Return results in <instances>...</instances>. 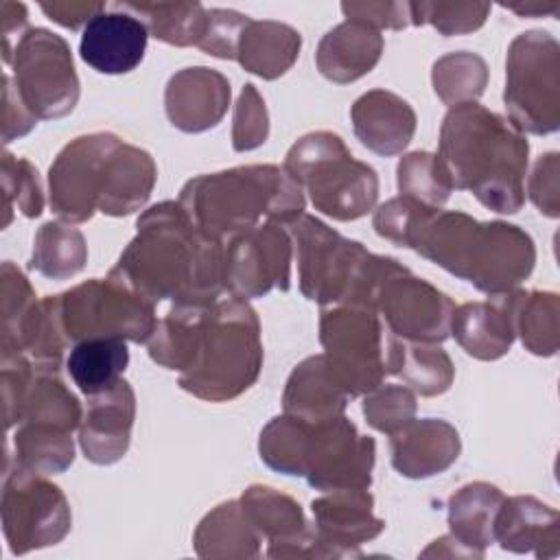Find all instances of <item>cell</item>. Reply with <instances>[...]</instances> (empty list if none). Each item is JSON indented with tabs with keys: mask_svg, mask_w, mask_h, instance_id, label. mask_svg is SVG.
I'll list each match as a JSON object with an SVG mask.
<instances>
[{
	"mask_svg": "<svg viewBox=\"0 0 560 560\" xmlns=\"http://www.w3.org/2000/svg\"><path fill=\"white\" fill-rule=\"evenodd\" d=\"M149 354L179 372V385L203 400H232L262 365L260 324L241 298L212 304H175L155 326Z\"/></svg>",
	"mask_w": 560,
	"mask_h": 560,
	"instance_id": "6da1fadb",
	"label": "cell"
},
{
	"mask_svg": "<svg viewBox=\"0 0 560 560\" xmlns=\"http://www.w3.org/2000/svg\"><path fill=\"white\" fill-rule=\"evenodd\" d=\"M109 276L153 304H212L223 289V243L208 238L179 201H164L138 219V234Z\"/></svg>",
	"mask_w": 560,
	"mask_h": 560,
	"instance_id": "7a4b0ae2",
	"label": "cell"
},
{
	"mask_svg": "<svg viewBox=\"0 0 560 560\" xmlns=\"http://www.w3.org/2000/svg\"><path fill=\"white\" fill-rule=\"evenodd\" d=\"M529 144L512 120L483 109L475 101L455 105L440 133V162L453 188L470 190L497 212L523 206V177Z\"/></svg>",
	"mask_w": 560,
	"mask_h": 560,
	"instance_id": "3957f363",
	"label": "cell"
},
{
	"mask_svg": "<svg viewBox=\"0 0 560 560\" xmlns=\"http://www.w3.org/2000/svg\"><path fill=\"white\" fill-rule=\"evenodd\" d=\"M409 247L490 295L514 291L536 258L529 234L516 225L440 210L427 217Z\"/></svg>",
	"mask_w": 560,
	"mask_h": 560,
	"instance_id": "277c9868",
	"label": "cell"
},
{
	"mask_svg": "<svg viewBox=\"0 0 560 560\" xmlns=\"http://www.w3.org/2000/svg\"><path fill=\"white\" fill-rule=\"evenodd\" d=\"M258 448L267 466L306 477L317 490L368 488L372 481L374 440L359 435L343 416L315 422L284 413L262 429Z\"/></svg>",
	"mask_w": 560,
	"mask_h": 560,
	"instance_id": "5b68a950",
	"label": "cell"
},
{
	"mask_svg": "<svg viewBox=\"0 0 560 560\" xmlns=\"http://www.w3.org/2000/svg\"><path fill=\"white\" fill-rule=\"evenodd\" d=\"M190 221L219 243L269 221L289 223L304 212L302 188L273 164L241 166L190 179L179 195Z\"/></svg>",
	"mask_w": 560,
	"mask_h": 560,
	"instance_id": "8992f818",
	"label": "cell"
},
{
	"mask_svg": "<svg viewBox=\"0 0 560 560\" xmlns=\"http://www.w3.org/2000/svg\"><path fill=\"white\" fill-rule=\"evenodd\" d=\"M287 228L298 247L302 293L322 306H372L378 282L398 262L387 256L370 254L361 243L343 238L326 223L304 212L289 221Z\"/></svg>",
	"mask_w": 560,
	"mask_h": 560,
	"instance_id": "52a82bcc",
	"label": "cell"
},
{
	"mask_svg": "<svg viewBox=\"0 0 560 560\" xmlns=\"http://www.w3.org/2000/svg\"><path fill=\"white\" fill-rule=\"evenodd\" d=\"M319 341L330 378L352 398L396 374L402 341L365 304H335L322 313Z\"/></svg>",
	"mask_w": 560,
	"mask_h": 560,
	"instance_id": "ba28073f",
	"label": "cell"
},
{
	"mask_svg": "<svg viewBox=\"0 0 560 560\" xmlns=\"http://www.w3.org/2000/svg\"><path fill=\"white\" fill-rule=\"evenodd\" d=\"M284 171L308 190L313 206L332 219H359L376 203V171L354 160L337 133L317 131L300 138L287 153Z\"/></svg>",
	"mask_w": 560,
	"mask_h": 560,
	"instance_id": "9c48e42d",
	"label": "cell"
},
{
	"mask_svg": "<svg viewBox=\"0 0 560 560\" xmlns=\"http://www.w3.org/2000/svg\"><path fill=\"white\" fill-rule=\"evenodd\" d=\"M66 341L114 337L147 341L155 332L153 302L114 276L88 280L72 291L55 295Z\"/></svg>",
	"mask_w": 560,
	"mask_h": 560,
	"instance_id": "30bf717a",
	"label": "cell"
},
{
	"mask_svg": "<svg viewBox=\"0 0 560 560\" xmlns=\"http://www.w3.org/2000/svg\"><path fill=\"white\" fill-rule=\"evenodd\" d=\"M558 44L540 31L518 35L508 55L505 105L512 125L532 133L558 129Z\"/></svg>",
	"mask_w": 560,
	"mask_h": 560,
	"instance_id": "8fae6325",
	"label": "cell"
},
{
	"mask_svg": "<svg viewBox=\"0 0 560 560\" xmlns=\"http://www.w3.org/2000/svg\"><path fill=\"white\" fill-rule=\"evenodd\" d=\"M13 52L15 88L37 118H59L74 109L79 79L70 48L59 35L31 28L20 37Z\"/></svg>",
	"mask_w": 560,
	"mask_h": 560,
	"instance_id": "7c38bea8",
	"label": "cell"
},
{
	"mask_svg": "<svg viewBox=\"0 0 560 560\" xmlns=\"http://www.w3.org/2000/svg\"><path fill=\"white\" fill-rule=\"evenodd\" d=\"M70 521L68 501L55 483L18 464L15 470L4 466L2 529L11 553L57 545L68 534Z\"/></svg>",
	"mask_w": 560,
	"mask_h": 560,
	"instance_id": "4fadbf2b",
	"label": "cell"
},
{
	"mask_svg": "<svg viewBox=\"0 0 560 560\" xmlns=\"http://www.w3.org/2000/svg\"><path fill=\"white\" fill-rule=\"evenodd\" d=\"M122 140L114 133L74 138L50 166V208L66 221H88L101 206L107 164Z\"/></svg>",
	"mask_w": 560,
	"mask_h": 560,
	"instance_id": "5bb4252c",
	"label": "cell"
},
{
	"mask_svg": "<svg viewBox=\"0 0 560 560\" xmlns=\"http://www.w3.org/2000/svg\"><path fill=\"white\" fill-rule=\"evenodd\" d=\"M374 311L385 317L396 337L420 343H438L448 337L455 304L448 295L429 282L413 278L409 269L396 262L378 282Z\"/></svg>",
	"mask_w": 560,
	"mask_h": 560,
	"instance_id": "9a60e30c",
	"label": "cell"
},
{
	"mask_svg": "<svg viewBox=\"0 0 560 560\" xmlns=\"http://www.w3.org/2000/svg\"><path fill=\"white\" fill-rule=\"evenodd\" d=\"M223 245V287L234 298H258L273 287L289 289L291 241L280 223L256 225Z\"/></svg>",
	"mask_w": 560,
	"mask_h": 560,
	"instance_id": "2e32d148",
	"label": "cell"
},
{
	"mask_svg": "<svg viewBox=\"0 0 560 560\" xmlns=\"http://www.w3.org/2000/svg\"><path fill=\"white\" fill-rule=\"evenodd\" d=\"M241 505L258 534L267 538L269 558L337 556L308 529L302 508L291 497L267 486H252L243 492Z\"/></svg>",
	"mask_w": 560,
	"mask_h": 560,
	"instance_id": "e0dca14e",
	"label": "cell"
},
{
	"mask_svg": "<svg viewBox=\"0 0 560 560\" xmlns=\"http://www.w3.org/2000/svg\"><path fill=\"white\" fill-rule=\"evenodd\" d=\"M116 11L94 15L81 35V59L103 74L131 72L144 57L149 31L140 18L114 4Z\"/></svg>",
	"mask_w": 560,
	"mask_h": 560,
	"instance_id": "ac0fdd59",
	"label": "cell"
},
{
	"mask_svg": "<svg viewBox=\"0 0 560 560\" xmlns=\"http://www.w3.org/2000/svg\"><path fill=\"white\" fill-rule=\"evenodd\" d=\"M88 413L81 420L79 442L94 464L118 462L129 446L136 413L133 389L118 378L112 387L88 396Z\"/></svg>",
	"mask_w": 560,
	"mask_h": 560,
	"instance_id": "d6986e66",
	"label": "cell"
},
{
	"mask_svg": "<svg viewBox=\"0 0 560 560\" xmlns=\"http://www.w3.org/2000/svg\"><path fill=\"white\" fill-rule=\"evenodd\" d=\"M173 127L197 133L214 127L230 105V81L212 68H186L171 77L164 94Z\"/></svg>",
	"mask_w": 560,
	"mask_h": 560,
	"instance_id": "ffe728a7",
	"label": "cell"
},
{
	"mask_svg": "<svg viewBox=\"0 0 560 560\" xmlns=\"http://www.w3.org/2000/svg\"><path fill=\"white\" fill-rule=\"evenodd\" d=\"M315 534L337 556H359L354 547L376 538L385 523L372 514V494L365 488L332 490L313 501Z\"/></svg>",
	"mask_w": 560,
	"mask_h": 560,
	"instance_id": "44dd1931",
	"label": "cell"
},
{
	"mask_svg": "<svg viewBox=\"0 0 560 560\" xmlns=\"http://www.w3.org/2000/svg\"><path fill=\"white\" fill-rule=\"evenodd\" d=\"M457 455L459 435L444 420H411L392 433V464L405 477L422 479L442 472Z\"/></svg>",
	"mask_w": 560,
	"mask_h": 560,
	"instance_id": "7402d4cb",
	"label": "cell"
},
{
	"mask_svg": "<svg viewBox=\"0 0 560 560\" xmlns=\"http://www.w3.org/2000/svg\"><path fill=\"white\" fill-rule=\"evenodd\" d=\"M516 291L492 295V302H468L455 308L451 330L459 346L477 359L503 357L514 339Z\"/></svg>",
	"mask_w": 560,
	"mask_h": 560,
	"instance_id": "603a6c76",
	"label": "cell"
},
{
	"mask_svg": "<svg viewBox=\"0 0 560 560\" xmlns=\"http://www.w3.org/2000/svg\"><path fill=\"white\" fill-rule=\"evenodd\" d=\"M350 116L361 144L378 155L400 153L416 131L411 105L385 90H372L357 98Z\"/></svg>",
	"mask_w": 560,
	"mask_h": 560,
	"instance_id": "cb8c5ba5",
	"label": "cell"
},
{
	"mask_svg": "<svg viewBox=\"0 0 560 560\" xmlns=\"http://www.w3.org/2000/svg\"><path fill=\"white\" fill-rule=\"evenodd\" d=\"M492 536L514 553L534 551L538 558L558 553V512L534 497L503 499Z\"/></svg>",
	"mask_w": 560,
	"mask_h": 560,
	"instance_id": "d4e9b609",
	"label": "cell"
},
{
	"mask_svg": "<svg viewBox=\"0 0 560 560\" xmlns=\"http://www.w3.org/2000/svg\"><path fill=\"white\" fill-rule=\"evenodd\" d=\"M383 52V37L376 28L346 20L324 35L315 61L319 72L335 83H350L370 72Z\"/></svg>",
	"mask_w": 560,
	"mask_h": 560,
	"instance_id": "484cf974",
	"label": "cell"
},
{
	"mask_svg": "<svg viewBox=\"0 0 560 560\" xmlns=\"http://www.w3.org/2000/svg\"><path fill=\"white\" fill-rule=\"evenodd\" d=\"M348 394L330 378L324 354L304 359L291 372L284 389V413L304 420H330L343 416Z\"/></svg>",
	"mask_w": 560,
	"mask_h": 560,
	"instance_id": "4316f807",
	"label": "cell"
},
{
	"mask_svg": "<svg viewBox=\"0 0 560 560\" xmlns=\"http://www.w3.org/2000/svg\"><path fill=\"white\" fill-rule=\"evenodd\" d=\"M153 184V158L138 147L120 142L107 164V182L98 210L112 217L129 214L149 199Z\"/></svg>",
	"mask_w": 560,
	"mask_h": 560,
	"instance_id": "83f0119b",
	"label": "cell"
},
{
	"mask_svg": "<svg viewBox=\"0 0 560 560\" xmlns=\"http://www.w3.org/2000/svg\"><path fill=\"white\" fill-rule=\"evenodd\" d=\"M262 536L245 514L241 501L217 505L195 532V549L201 558H254Z\"/></svg>",
	"mask_w": 560,
	"mask_h": 560,
	"instance_id": "f1b7e54d",
	"label": "cell"
},
{
	"mask_svg": "<svg viewBox=\"0 0 560 560\" xmlns=\"http://www.w3.org/2000/svg\"><path fill=\"white\" fill-rule=\"evenodd\" d=\"M300 44V33L287 24L249 20L238 39L236 59L245 70L262 79H276L293 66Z\"/></svg>",
	"mask_w": 560,
	"mask_h": 560,
	"instance_id": "f546056e",
	"label": "cell"
},
{
	"mask_svg": "<svg viewBox=\"0 0 560 560\" xmlns=\"http://www.w3.org/2000/svg\"><path fill=\"white\" fill-rule=\"evenodd\" d=\"M503 499V492L486 481L468 483L448 499L451 534L479 558L483 556V549L494 540V516Z\"/></svg>",
	"mask_w": 560,
	"mask_h": 560,
	"instance_id": "4dcf8cb0",
	"label": "cell"
},
{
	"mask_svg": "<svg viewBox=\"0 0 560 560\" xmlns=\"http://www.w3.org/2000/svg\"><path fill=\"white\" fill-rule=\"evenodd\" d=\"M129 363L125 339L92 337L77 341L66 359V368L74 385L85 394H98L112 387Z\"/></svg>",
	"mask_w": 560,
	"mask_h": 560,
	"instance_id": "1f68e13d",
	"label": "cell"
},
{
	"mask_svg": "<svg viewBox=\"0 0 560 560\" xmlns=\"http://www.w3.org/2000/svg\"><path fill=\"white\" fill-rule=\"evenodd\" d=\"M13 446L15 464L37 475L63 472L74 459L70 431L48 424L24 422L13 438Z\"/></svg>",
	"mask_w": 560,
	"mask_h": 560,
	"instance_id": "d6a6232c",
	"label": "cell"
},
{
	"mask_svg": "<svg viewBox=\"0 0 560 560\" xmlns=\"http://www.w3.org/2000/svg\"><path fill=\"white\" fill-rule=\"evenodd\" d=\"M120 9L133 13L136 18L144 15V26L147 31L175 46H197L203 28H206V18L208 11L199 2H177V4H144V2H125Z\"/></svg>",
	"mask_w": 560,
	"mask_h": 560,
	"instance_id": "836d02e7",
	"label": "cell"
},
{
	"mask_svg": "<svg viewBox=\"0 0 560 560\" xmlns=\"http://www.w3.org/2000/svg\"><path fill=\"white\" fill-rule=\"evenodd\" d=\"M88 249L83 234L77 228L50 221L35 234L31 267L52 280H63L79 273L85 265Z\"/></svg>",
	"mask_w": 560,
	"mask_h": 560,
	"instance_id": "e575fe53",
	"label": "cell"
},
{
	"mask_svg": "<svg viewBox=\"0 0 560 560\" xmlns=\"http://www.w3.org/2000/svg\"><path fill=\"white\" fill-rule=\"evenodd\" d=\"M22 420L57 427L63 431H72L81 424L79 400L57 378V370L35 368V378L24 402Z\"/></svg>",
	"mask_w": 560,
	"mask_h": 560,
	"instance_id": "d590c367",
	"label": "cell"
},
{
	"mask_svg": "<svg viewBox=\"0 0 560 560\" xmlns=\"http://www.w3.org/2000/svg\"><path fill=\"white\" fill-rule=\"evenodd\" d=\"M514 332L534 354H553L558 348V295L523 293L514 300Z\"/></svg>",
	"mask_w": 560,
	"mask_h": 560,
	"instance_id": "8d00e7d4",
	"label": "cell"
},
{
	"mask_svg": "<svg viewBox=\"0 0 560 560\" xmlns=\"http://www.w3.org/2000/svg\"><path fill=\"white\" fill-rule=\"evenodd\" d=\"M398 190L402 197L440 210L453 190V182L438 155L416 151L398 162Z\"/></svg>",
	"mask_w": 560,
	"mask_h": 560,
	"instance_id": "74e56055",
	"label": "cell"
},
{
	"mask_svg": "<svg viewBox=\"0 0 560 560\" xmlns=\"http://www.w3.org/2000/svg\"><path fill=\"white\" fill-rule=\"evenodd\" d=\"M488 70L481 57L470 52H453L435 61L433 88L446 105L470 103L481 96Z\"/></svg>",
	"mask_w": 560,
	"mask_h": 560,
	"instance_id": "f35d334b",
	"label": "cell"
},
{
	"mask_svg": "<svg viewBox=\"0 0 560 560\" xmlns=\"http://www.w3.org/2000/svg\"><path fill=\"white\" fill-rule=\"evenodd\" d=\"M396 374L402 376V381L416 392H420L422 396H435L451 387L453 363L448 354L433 343H420V346L402 343Z\"/></svg>",
	"mask_w": 560,
	"mask_h": 560,
	"instance_id": "ab89813d",
	"label": "cell"
},
{
	"mask_svg": "<svg viewBox=\"0 0 560 560\" xmlns=\"http://www.w3.org/2000/svg\"><path fill=\"white\" fill-rule=\"evenodd\" d=\"M26 276L11 262L2 265V357L15 354V343L26 315L35 306Z\"/></svg>",
	"mask_w": 560,
	"mask_h": 560,
	"instance_id": "60d3db41",
	"label": "cell"
},
{
	"mask_svg": "<svg viewBox=\"0 0 560 560\" xmlns=\"http://www.w3.org/2000/svg\"><path fill=\"white\" fill-rule=\"evenodd\" d=\"M2 186H4V225L9 223V212L15 206L24 217H39L44 208L37 168L28 160H18L9 151L2 155Z\"/></svg>",
	"mask_w": 560,
	"mask_h": 560,
	"instance_id": "b9f144b4",
	"label": "cell"
},
{
	"mask_svg": "<svg viewBox=\"0 0 560 560\" xmlns=\"http://www.w3.org/2000/svg\"><path fill=\"white\" fill-rule=\"evenodd\" d=\"M363 413L374 429L392 435L413 420L416 398L402 385H378L365 398Z\"/></svg>",
	"mask_w": 560,
	"mask_h": 560,
	"instance_id": "7bdbcfd3",
	"label": "cell"
},
{
	"mask_svg": "<svg viewBox=\"0 0 560 560\" xmlns=\"http://www.w3.org/2000/svg\"><path fill=\"white\" fill-rule=\"evenodd\" d=\"M435 212V208H429L416 199L409 197H394L387 203H383L374 214V230L378 236L400 245L409 247L411 236L416 230L427 221V217Z\"/></svg>",
	"mask_w": 560,
	"mask_h": 560,
	"instance_id": "ee69618b",
	"label": "cell"
},
{
	"mask_svg": "<svg viewBox=\"0 0 560 560\" xmlns=\"http://www.w3.org/2000/svg\"><path fill=\"white\" fill-rule=\"evenodd\" d=\"M490 11L488 4H409L411 22L433 24L442 35H459L475 31L483 24L486 13Z\"/></svg>",
	"mask_w": 560,
	"mask_h": 560,
	"instance_id": "f6af8a7d",
	"label": "cell"
},
{
	"mask_svg": "<svg viewBox=\"0 0 560 560\" xmlns=\"http://www.w3.org/2000/svg\"><path fill=\"white\" fill-rule=\"evenodd\" d=\"M267 109L265 101L258 96L256 88L247 83L238 96L234 112V133L232 142L236 151H249L267 140Z\"/></svg>",
	"mask_w": 560,
	"mask_h": 560,
	"instance_id": "bcb514c9",
	"label": "cell"
},
{
	"mask_svg": "<svg viewBox=\"0 0 560 560\" xmlns=\"http://www.w3.org/2000/svg\"><path fill=\"white\" fill-rule=\"evenodd\" d=\"M249 18L241 15L236 11L225 9H212L206 18V28L199 39V48L208 55H214L219 59H236V48L243 28L247 26Z\"/></svg>",
	"mask_w": 560,
	"mask_h": 560,
	"instance_id": "7dc6e473",
	"label": "cell"
},
{
	"mask_svg": "<svg viewBox=\"0 0 560 560\" xmlns=\"http://www.w3.org/2000/svg\"><path fill=\"white\" fill-rule=\"evenodd\" d=\"M33 383V372L22 354L2 357V396H4V424L22 420L24 402Z\"/></svg>",
	"mask_w": 560,
	"mask_h": 560,
	"instance_id": "c3c4849f",
	"label": "cell"
},
{
	"mask_svg": "<svg viewBox=\"0 0 560 560\" xmlns=\"http://www.w3.org/2000/svg\"><path fill=\"white\" fill-rule=\"evenodd\" d=\"M529 182V197L540 208V212L556 217L558 214V155L547 153L542 155L532 173Z\"/></svg>",
	"mask_w": 560,
	"mask_h": 560,
	"instance_id": "681fc988",
	"label": "cell"
},
{
	"mask_svg": "<svg viewBox=\"0 0 560 560\" xmlns=\"http://www.w3.org/2000/svg\"><path fill=\"white\" fill-rule=\"evenodd\" d=\"M37 125V116L24 105L18 88L11 85V77L4 74V107H2V138L11 142L18 136L28 133Z\"/></svg>",
	"mask_w": 560,
	"mask_h": 560,
	"instance_id": "f907efd6",
	"label": "cell"
},
{
	"mask_svg": "<svg viewBox=\"0 0 560 560\" xmlns=\"http://www.w3.org/2000/svg\"><path fill=\"white\" fill-rule=\"evenodd\" d=\"M348 20H359L372 28L387 26V28H402L409 20L405 13L409 4H341Z\"/></svg>",
	"mask_w": 560,
	"mask_h": 560,
	"instance_id": "816d5d0a",
	"label": "cell"
},
{
	"mask_svg": "<svg viewBox=\"0 0 560 560\" xmlns=\"http://www.w3.org/2000/svg\"><path fill=\"white\" fill-rule=\"evenodd\" d=\"M42 11L46 15H50V20H55L61 26L68 28H77L81 22H90L94 15L105 11L103 2H94V4H74V2H63V4H42Z\"/></svg>",
	"mask_w": 560,
	"mask_h": 560,
	"instance_id": "f5cc1de1",
	"label": "cell"
}]
</instances>
